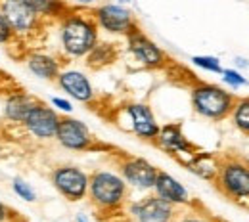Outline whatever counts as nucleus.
Returning a JSON list of instances; mask_svg holds the SVG:
<instances>
[{
  "label": "nucleus",
  "instance_id": "obj_1",
  "mask_svg": "<svg viewBox=\"0 0 249 222\" xmlns=\"http://www.w3.org/2000/svg\"><path fill=\"white\" fill-rule=\"evenodd\" d=\"M60 52L65 60H81L92 50L100 40V29L92 17V12L69 8V12L58 21Z\"/></svg>",
  "mask_w": 249,
  "mask_h": 222
},
{
  "label": "nucleus",
  "instance_id": "obj_2",
  "mask_svg": "<svg viewBox=\"0 0 249 222\" xmlns=\"http://www.w3.org/2000/svg\"><path fill=\"white\" fill-rule=\"evenodd\" d=\"M87 197L100 215L115 217V213H121L128 203V184L119 172L96 169L89 174Z\"/></svg>",
  "mask_w": 249,
  "mask_h": 222
},
{
  "label": "nucleus",
  "instance_id": "obj_3",
  "mask_svg": "<svg viewBox=\"0 0 249 222\" xmlns=\"http://www.w3.org/2000/svg\"><path fill=\"white\" fill-rule=\"evenodd\" d=\"M190 102L192 109L199 117L209 121H224L232 113L236 96L217 85L194 81V85L190 86Z\"/></svg>",
  "mask_w": 249,
  "mask_h": 222
},
{
  "label": "nucleus",
  "instance_id": "obj_4",
  "mask_svg": "<svg viewBox=\"0 0 249 222\" xmlns=\"http://www.w3.org/2000/svg\"><path fill=\"white\" fill-rule=\"evenodd\" d=\"M217 190L232 201L249 199V163L242 157H220L217 176Z\"/></svg>",
  "mask_w": 249,
  "mask_h": 222
},
{
  "label": "nucleus",
  "instance_id": "obj_5",
  "mask_svg": "<svg viewBox=\"0 0 249 222\" xmlns=\"http://www.w3.org/2000/svg\"><path fill=\"white\" fill-rule=\"evenodd\" d=\"M0 14L10 23L16 38H19L23 42L36 36L44 27V21L23 0H0Z\"/></svg>",
  "mask_w": 249,
  "mask_h": 222
},
{
  "label": "nucleus",
  "instance_id": "obj_6",
  "mask_svg": "<svg viewBox=\"0 0 249 222\" xmlns=\"http://www.w3.org/2000/svg\"><path fill=\"white\" fill-rule=\"evenodd\" d=\"M50 184L67 201H83L89 193V172L77 165H56L50 171Z\"/></svg>",
  "mask_w": 249,
  "mask_h": 222
},
{
  "label": "nucleus",
  "instance_id": "obj_7",
  "mask_svg": "<svg viewBox=\"0 0 249 222\" xmlns=\"http://www.w3.org/2000/svg\"><path fill=\"white\" fill-rule=\"evenodd\" d=\"M92 12V17L100 31H106L109 34H119L126 36L138 27V21L134 14L121 4H102L96 6Z\"/></svg>",
  "mask_w": 249,
  "mask_h": 222
},
{
  "label": "nucleus",
  "instance_id": "obj_8",
  "mask_svg": "<svg viewBox=\"0 0 249 222\" xmlns=\"http://www.w3.org/2000/svg\"><path fill=\"white\" fill-rule=\"evenodd\" d=\"M119 174L123 176V180L128 184V188L140 191H152L157 178V169L156 165H152L148 159L136 157V155H128V154H121L119 161Z\"/></svg>",
  "mask_w": 249,
  "mask_h": 222
},
{
  "label": "nucleus",
  "instance_id": "obj_9",
  "mask_svg": "<svg viewBox=\"0 0 249 222\" xmlns=\"http://www.w3.org/2000/svg\"><path fill=\"white\" fill-rule=\"evenodd\" d=\"M126 217L138 222H173L178 209L165 199H161L156 193L144 195L140 199L128 201L124 205Z\"/></svg>",
  "mask_w": 249,
  "mask_h": 222
},
{
  "label": "nucleus",
  "instance_id": "obj_10",
  "mask_svg": "<svg viewBox=\"0 0 249 222\" xmlns=\"http://www.w3.org/2000/svg\"><path fill=\"white\" fill-rule=\"evenodd\" d=\"M124 38H126L128 52L132 54V58L142 67H146V69H165L171 62L169 56L140 27H136L132 33H128Z\"/></svg>",
  "mask_w": 249,
  "mask_h": 222
},
{
  "label": "nucleus",
  "instance_id": "obj_11",
  "mask_svg": "<svg viewBox=\"0 0 249 222\" xmlns=\"http://www.w3.org/2000/svg\"><path fill=\"white\" fill-rule=\"evenodd\" d=\"M154 144L159 150L167 152L171 157H175L184 167L199 152L186 138V134L182 132V127L178 123H167V125L159 127V132H157Z\"/></svg>",
  "mask_w": 249,
  "mask_h": 222
},
{
  "label": "nucleus",
  "instance_id": "obj_12",
  "mask_svg": "<svg viewBox=\"0 0 249 222\" xmlns=\"http://www.w3.org/2000/svg\"><path fill=\"white\" fill-rule=\"evenodd\" d=\"M54 140L69 152H90L98 148L90 128L71 115H62Z\"/></svg>",
  "mask_w": 249,
  "mask_h": 222
},
{
  "label": "nucleus",
  "instance_id": "obj_13",
  "mask_svg": "<svg viewBox=\"0 0 249 222\" xmlns=\"http://www.w3.org/2000/svg\"><path fill=\"white\" fill-rule=\"evenodd\" d=\"M62 115L52 107L46 105L44 102H38L27 115V119L23 121L21 127L25 128V132L33 136L38 142H48L56 138L58 125H60Z\"/></svg>",
  "mask_w": 249,
  "mask_h": 222
},
{
  "label": "nucleus",
  "instance_id": "obj_14",
  "mask_svg": "<svg viewBox=\"0 0 249 222\" xmlns=\"http://www.w3.org/2000/svg\"><path fill=\"white\" fill-rule=\"evenodd\" d=\"M123 115L128 123L124 127L128 132H132L134 136H138L144 142L154 144L157 132H159V123H157L156 115L148 103H142V102L126 103L123 107Z\"/></svg>",
  "mask_w": 249,
  "mask_h": 222
},
{
  "label": "nucleus",
  "instance_id": "obj_15",
  "mask_svg": "<svg viewBox=\"0 0 249 222\" xmlns=\"http://www.w3.org/2000/svg\"><path fill=\"white\" fill-rule=\"evenodd\" d=\"M56 85L71 100L81 102V103H89L90 105L94 102V98H96L90 79L79 69H67V67L63 69L62 67V71H60V75L56 79Z\"/></svg>",
  "mask_w": 249,
  "mask_h": 222
},
{
  "label": "nucleus",
  "instance_id": "obj_16",
  "mask_svg": "<svg viewBox=\"0 0 249 222\" xmlns=\"http://www.w3.org/2000/svg\"><path fill=\"white\" fill-rule=\"evenodd\" d=\"M23 62L27 71L35 75L36 79L42 81H54L58 79L60 71H62V60L46 50H38V48H31L23 54Z\"/></svg>",
  "mask_w": 249,
  "mask_h": 222
},
{
  "label": "nucleus",
  "instance_id": "obj_17",
  "mask_svg": "<svg viewBox=\"0 0 249 222\" xmlns=\"http://www.w3.org/2000/svg\"><path fill=\"white\" fill-rule=\"evenodd\" d=\"M154 193L159 195L161 199H165L167 203L175 205L177 209H186L192 207L196 201L190 197L188 190L184 188V184H180L173 174L165 172V171H159L156 178V184H154Z\"/></svg>",
  "mask_w": 249,
  "mask_h": 222
},
{
  "label": "nucleus",
  "instance_id": "obj_18",
  "mask_svg": "<svg viewBox=\"0 0 249 222\" xmlns=\"http://www.w3.org/2000/svg\"><path fill=\"white\" fill-rule=\"evenodd\" d=\"M40 100L25 90H12L4 100V117L12 125H23L29 111Z\"/></svg>",
  "mask_w": 249,
  "mask_h": 222
},
{
  "label": "nucleus",
  "instance_id": "obj_19",
  "mask_svg": "<svg viewBox=\"0 0 249 222\" xmlns=\"http://www.w3.org/2000/svg\"><path fill=\"white\" fill-rule=\"evenodd\" d=\"M117 56H119V48H117V44L98 40V44L87 54L85 60H87V67H89V69L98 71V69H104V67H107V65L113 64V62L117 60Z\"/></svg>",
  "mask_w": 249,
  "mask_h": 222
},
{
  "label": "nucleus",
  "instance_id": "obj_20",
  "mask_svg": "<svg viewBox=\"0 0 249 222\" xmlns=\"http://www.w3.org/2000/svg\"><path fill=\"white\" fill-rule=\"evenodd\" d=\"M23 2L31 8L44 23L46 21H58L71 8L63 0H23Z\"/></svg>",
  "mask_w": 249,
  "mask_h": 222
},
{
  "label": "nucleus",
  "instance_id": "obj_21",
  "mask_svg": "<svg viewBox=\"0 0 249 222\" xmlns=\"http://www.w3.org/2000/svg\"><path fill=\"white\" fill-rule=\"evenodd\" d=\"M218 165H220V157L213 155V154H207V152H197L186 165V169L192 171L194 174H197L199 178L213 182L217 176Z\"/></svg>",
  "mask_w": 249,
  "mask_h": 222
},
{
  "label": "nucleus",
  "instance_id": "obj_22",
  "mask_svg": "<svg viewBox=\"0 0 249 222\" xmlns=\"http://www.w3.org/2000/svg\"><path fill=\"white\" fill-rule=\"evenodd\" d=\"M230 117H232L234 127L249 136V96L248 98H236Z\"/></svg>",
  "mask_w": 249,
  "mask_h": 222
},
{
  "label": "nucleus",
  "instance_id": "obj_23",
  "mask_svg": "<svg viewBox=\"0 0 249 222\" xmlns=\"http://www.w3.org/2000/svg\"><path fill=\"white\" fill-rule=\"evenodd\" d=\"M173 222H224V221H220V219H217V217H213L211 213L203 211L197 203H194L192 207L178 209V213H177V217H175V221Z\"/></svg>",
  "mask_w": 249,
  "mask_h": 222
},
{
  "label": "nucleus",
  "instance_id": "obj_24",
  "mask_svg": "<svg viewBox=\"0 0 249 222\" xmlns=\"http://www.w3.org/2000/svg\"><path fill=\"white\" fill-rule=\"evenodd\" d=\"M12 191H14L19 199H23L25 203H35V201L38 199L35 188H33L25 178H21V176H16V178L12 180Z\"/></svg>",
  "mask_w": 249,
  "mask_h": 222
},
{
  "label": "nucleus",
  "instance_id": "obj_25",
  "mask_svg": "<svg viewBox=\"0 0 249 222\" xmlns=\"http://www.w3.org/2000/svg\"><path fill=\"white\" fill-rule=\"evenodd\" d=\"M192 64L199 67V69H203V71H209V73H222L220 60L215 56H194Z\"/></svg>",
  "mask_w": 249,
  "mask_h": 222
},
{
  "label": "nucleus",
  "instance_id": "obj_26",
  "mask_svg": "<svg viewBox=\"0 0 249 222\" xmlns=\"http://www.w3.org/2000/svg\"><path fill=\"white\" fill-rule=\"evenodd\" d=\"M222 81L230 86V88H240V86H244V85H248V79L240 73V71H236V69H222Z\"/></svg>",
  "mask_w": 249,
  "mask_h": 222
},
{
  "label": "nucleus",
  "instance_id": "obj_27",
  "mask_svg": "<svg viewBox=\"0 0 249 222\" xmlns=\"http://www.w3.org/2000/svg\"><path fill=\"white\" fill-rule=\"evenodd\" d=\"M16 40V34L12 31V27H10V23L6 21V17L0 14V44H12Z\"/></svg>",
  "mask_w": 249,
  "mask_h": 222
},
{
  "label": "nucleus",
  "instance_id": "obj_28",
  "mask_svg": "<svg viewBox=\"0 0 249 222\" xmlns=\"http://www.w3.org/2000/svg\"><path fill=\"white\" fill-rule=\"evenodd\" d=\"M50 105L60 113V115H71L73 111V103L67 100V98H60V96H54L50 100Z\"/></svg>",
  "mask_w": 249,
  "mask_h": 222
},
{
  "label": "nucleus",
  "instance_id": "obj_29",
  "mask_svg": "<svg viewBox=\"0 0 249 222\" xmlns=\"http://www.w3.org/2000/svg\"><path fill=\"white\" fill-rule=\"evenodd\" d=\"M14 215H16V213H14V211L0 199V222H10Z\"/></svg>",
  "mask_w": 249,
  "mask_h": 222
},
{
  "label": "nucleus",
  "instance_id": "obj_30",
  "mask_svg": "<svg viewBox=\"0 0 249 222\" xmlns=\"http://www.w3.org/2000/svg\"><path fill=\"white\" fill-rule=\"evenodd\" d=\"M94 2H96V0H77V4H79V6H85V8H87V6H92Z\"/></svg>",
  "mask_w": 249,
  "mask_h": 222
},
{
  "label": "nucleus",
  "instance_id": "obj_31",
  "mask_svg": "<svg viewBox=\"0 0 249 222\" xmlns=\"http://www.w3.org/2000/svg\"><path fill=\"white\" fill-rule=\"evenodd\" d=\"M75 222H89V219H87L85 215H77V219H75Z\"/></svg>",
  "mask_w": 249,
  "mask_h": 222
},
{
  "label": "nucleus",
  "instance_id": "obj_32",
  "mask_svg": "<svg viewBox=\"0 0 249 222\" xmlns=\"http://www.w3.org/2000/svg\"><path fill=\"white\" fill-rule=\"evenodd\" d=\"M10 222H27V221H23L21 217H18V215H14V217H12V221H10Z\"/></svg>",
  "mask_w": 249,
  "mask_h": 222
},
{
  "label": "nucleus",
  "instance_id": "obj_33",
  "mask_svg": "<svg viewBox=\"0 0 249 222\" xmlns=\"http://www.w3.org/2000/svg\"><path fill=\"white\" fill-rule=\"evenodd\" d=\"M119 222H138V221H134V219H128V217H124V219H121Z\"/></svg>",
  "mask_w": 249,
  "mask_h": 222
},
{
  "label": "nucleus",
  "instance_id": "obj_34",
  "mask_svg": "<svg viewBox=\"0 0 249 222\" xmlns=\"http://www.w3.org/2000/svg\"><path fill=\"white\" fill-rule=\"evenodd\" d=\"M128 2H130V0H119L117 4H121V6H124V4H128Z\"/></svg>",
  "mask_w": 249,
  "mask_h": 222
}]
</instances>
